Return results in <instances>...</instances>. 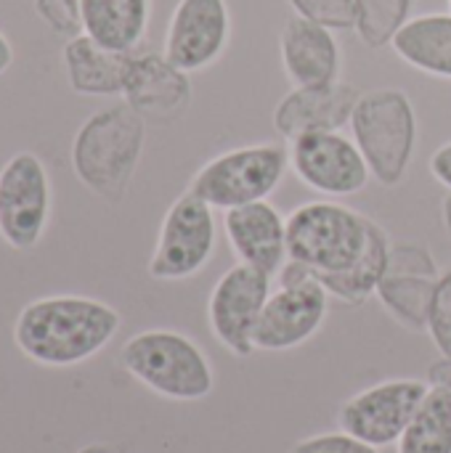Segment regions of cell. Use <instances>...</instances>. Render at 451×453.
I'll use <instances>...</instances> for the list:
<instances>
[{
	"label": "cell",
	"mask_w": 451,
	"mask_h": 453,
	"mask_svg": "<svg viewBox=\"0 0 451 453\" xmlns=\"http://www.w3.org/2000/svg\"><path fill=\"white\" fill-rule=\"evenodd\" d=\"M120 313L101 300L56 295L24 305L13 340L35 364L66 369L101 353L120 332Z\"/></svg>",
	"instance_id": "obj_1"
},
{
	"label": "cell",
	"mask_w": 451,
	"mask_h": 453,
	"mask_svg": "<svg viewBox=\"0 0 451 453\" xmlns=\"http://www.w3.org/2000/svg\"><path fill=\"white\" fill-rule=\"evenodd\" d=\"M146 143V119L130 104L90 114L72 143V167L82 186L106 202H120L133 180Z\"/></svg>",
	"instance_id": "obj_2"
},
{
	"label": "cell",
	"mask_w": 451,
	"mask_h": 453,
	"mask_svg": "<svg viewBox=\"0 0 451 453\" xmlns=\"http://www.w3.org/2000/svg\"><path fill=\"white\" fill-rule=\"evenodd\" d=\"M122 369L152 393L194 403L215 390V372L205 350L173 329H146L133 334L120 350Z\"/></svg>",
	"instance_id": "obj_3"
},
{
	"label": "cell",
	"mask_w": 451,
	"mask_h": 453,
	"mask_svg": "<svg viewBox=\"0 0 451 453\" xmlns=\"http://www.w3.org/2000/svg\"><path fill=\"white\" fill-rule=\"evenodd\" d=\"M351 133L377 183L399 186L407 178L417 146V114L404 90L362 93L351 114Z\"/></svg>",
	"instance_id": "obj_4"
},
{
	"label": "cell",
	"mask_w": 451,
	"mask_h": 453,
	"mask_svg": "<svg viewBox=\"0 0 451 453\" xmlns=\"http://www.w3.org/2000/svg\"><path fill=\"white\" fill-rule=\"evenodd\" d=\"M369 226L343 202H306L287 215V257L316 273H340L364 255Z\"/></svg>",
	"instance_id": "obj_5"
},
{
	"label": "cell",
	"mask_w": 451,
	"mask_h": 453,
	"mask_svg": "<svg viewBox=\"0 0 451 453\" xmlns=\"http://www.w3.org/2000/svg\"><path fill=\"white\" fill-rule=\"evenodd\" d=\"M290 167V151L279 143H250L229 149L205 162L189 191L205 199L213 210H234L268 199Z\"/></svg>",
	"instance_id": "obj_6"
},
{
	"label": "cell",
	"mask_w": 451,
	"mask_h": 453,
	"mask_svg": "<svg viewBox=\"0 0 451 453\" xmlns=\"http://www.w3.org/2000/svg\"><path fill=\"white\" fill-rule=\"evenodd\" d=\"M276 279L279 289L271 292L253 337L255 350L266 353L306 345L324 326L330 311V292L308 265L287 260Z\"/></svg>",
	"instance_id": "obj_7"
},
{
	"label": "cell",
	"mask_w": 451,
	"mask_h": 453,
	"mask_svg": "<svg viewBox=\"0 0 451 453\" xmlns=\"http://www.w3.org/2000/svg\"><path fill=\"white\" fill-rule=\"evenodd\" d=\"M218 242L215 210L189 188L167 207L157 247L149 260V276L157 281H186L213 257Z\"/></svg>",
	"instance_id": "obj_8"
},
{
	"label": "cell",
	"mask_w": 451,
	"mask_h": 453,
	"mask_svg": "<svg viewBox=\"0 0 451 453\" xmlns=\"http://www.w3.org/2000/svg\"><path fill=\"white\" fill-rule=\"evenodd\" d=\"M274 276L237 263L213 287L207 303V321L213 337L237 358H250L255 353V329L260 313L271 297Z\"/></svg>",
	"instance_id": "obj_9"
},
{
	"label": "cell",
	"mask_w": 451,
	"mask_h": 453,
	"mask_svg": "<svg viewBox=\"0 0 451 453\" xmlns=\"http://www.w3.org/2000/svg\"><path fill=\"white\" fill-rule=\"evenodd\" d=\"M431 385L423 380H388L351 395L340 414V430L375 446H396L423 406Z\"/></svg>",
	"instance_id": "obj_10"
},
{
	"label": "cell",
	"mask_w": 451,
	"mask_h": 453,
	"mask_svg": "<svg viewBox=\"0 0 451 453\" xmlns=\"http://www.w3.org/2000/svg\"><path fill=\"white\" fill-rule=\"evenodd\" d=\"M51 215V180L40 157L13 154L0 170V236L13 250H32Z\"/></svg>",
	"instance_id": "obj_11"
},
{
	"label": "cell",
	"mask_w": 451,
	"mask_h": 453,
	"mask_svg": "<svg viewBox=\"0 0 451 453\" xmlns=\"http://www.w3.org/2000/svg\"><path fill=\"white\" fill-rule=\"evenodd\" d=\"M290 167L298 180L322 196H354L367 188L372 173L354 138L340 130L306 133L290 146Z\"/></svg>",
	"instance_id": "obj_12"
},
{
	"label": "cell",
	"mask_w": 451,
	"mask_h": 453,
	"mask_svg": "<svg viewBox=\"0 0 451 453\" xmlns=\"http://www.w3.org/2000/svg\"><path fill=\"white\" fill-rule=\"evenodd\" d=\"M231 11L226 0H178L165 32V56L183 72L213 66L229 48Z\"/></svg>",
	"instance_id": "obj_13"
},
{
	"label": "cell",
	"mask_w": 451,
	"mask_h": 453,
	"mask_svg": "<svg viewBox=\"0 0 451 453\" xmlns=\"http://www.w3.org/2000/svg\"><path fill=\"white\" fill-rule=\"evenodd\" d=\"M439 276L441 273L428 250L417 244L393 247L388 271L377 287V297L401 326L425 332L428 305Z\"/></svg>",
	"instance_id": "obj_14"
},
{
	"label": "cell",
	"mask_w": 451,
	"mask_h": 453,
	"mask_svg": "<svg viewBox=\"0 0 451 453\" xmlns=\"http://www.w3.org/2000/svg\"><path fill=\"white\" fill-rule=\"evenodd\" d=\"M223 234L239 263L279 276L287 257V218L268 202H253L223 215Z\"/></svg>",
	"instance_id": "obj_15"
},
{
	"label": "cell",
	"mask_w": 451,
	"mask_h": 453,
	"mask_svg": "<svg viewBox=\"0 0 451 453\" xmlns=\"http://www.w3.org/2000/svg\"><path fill=\"white\" fill-rule=\"evenodd\" d=\"M359 96L362 93L343 80L319 88H292L274 109V127L290 143L306 133L343 130L351 125Z\"/></svg>",
	"instance_id": "obj_16"
},
{
	"label": "cell",
	"mask_w": 451,
	"mask_h": 453,
	"mask_svg": "<svg viewBox=\"0 0 451 453\" xmlns=\"http://www.w3.org/2000/svg\"><path fill=\"white\" fill-rule=\"evenodd\" d=\"M279 56L284 74L295 88H319L340 80L343 50L332 29L308 21L303 16H290L279 35Z\"/></svg>",
	"instance_id": "obj_17"
},
{
	"label": "cell",
	"mask_w": 451,
	"mask_h": 453,
	"mask_svg": "<svg viewBox=\"0 0 451 453\" xmlns=\"http://www.w3.org/2000/svg\"><path fill=\"white\" fill-rule=\"evenodd\" d=\"M122 96L144 119L167 122L189 106L191 80L165 53H133Z\"/></svg>",
	"instance_id": "obj_18"
},
{
	"label": "cell",
	"mask_w": 451,
	"mask_h": 453,
	"mask_svg": "<svg viewBox=\"0 0 451 453\" xmlns=\"http://www.w3.org/2000/svg\"><path fill=\"white\" fill-rule=\"evenodd\" d=\"M133 53L109 50L85 32L66 40L64 69L69 88L80 96H117L125 90V77Z\"/></svg>",
	"instance_id": "obj_19"
},
{
	"label": "cell",
	"mask_w": 451,
	"mask_h": 453,
	"mask_svg": "<svg viewBox=\"0 0 451 453\" xmlns=\"http://www.w3.org/2000/svg\"><path fill=\"white\" fill-rule=\"evenodd\" d=\"M82 32L109 50L133 53L152 19V0H80Z\"/></svg>",
	"instance_id": "obj_20"
},
{
	"label": "cell",
	"mask_w": 451,
	"mask_h": 453,
	"mask_svg": "<svg viewBox=\"0 0 451 453\" xmlns=\"http://www.w3.org/2000/svg\"><path fill=\"white\" fill-rule=\"evenodd\" d=\"M391 48L409 66L451 80V13H423L409 19Z\"/></svg>",
	"instance_id": "obj_21"
},
{
	"label": "cell",
	"mask_w": 451,
	"mask_h": 453,
	"mask_svg": "<svg viewBox=\"0 0 451 453\" xmlns=\"http://www.w3.org/2000/svg\"><path fill=\"white\" fill-rule=\"evenodd\" d=\"M391 252H393V247H391L388 234L372 220L364 255L351 268H346L340 273H316V276H319L322 287L330 292V297H338L348 305H359L367 297L377 295V287L391 263Z\"/></svg>",
	"instance_id": "obj_22"
},
{
	"label": "cell",
	"mask_w": 451,
	"mask_h": 453,
	"mask_svg": "<svg viewBox=\"0 0 451 453\" xmlns=\"http://www.w3.org/2000/svg\"><path fill=\"white\" fill-rule=\"evenodd\" d=\"M396 453H451V401L441 388L431 385Z\"/></svg>",
	"instance_id": "obj_23"
},
{
	"label": "cell",
	"mask_w": 451,
	"mask_h": 453,
	"mask_svg": "<svg viewBox=\"0 0 451 453\" xmlns=\"http://www.w3.org/2000/svg\"><path fill=\"white\" fill-rule=\"evenodd\" d=\"M415 0H354V29L369 48H385L412 19Z\"/></svg>",
	"instance_id": "obj_24"
},
{
	"label": "cell",
	"mask_w": 451,
	"mask_h": 453,
	"mask_svg": "<svg viewBox=\"0 0 451 453\" xmlns=\"http://www.w3.org/2000/svg\"><path fill=\"white\" fill-rule=\"evenodd\" d=\"M425 332L431 334L441 358H451V268L439 276V281L433 287Z\"/></svg>",
	"instance_id": "obj_25"
},
{
	"label": "cell",
	"mask_w": 451,
	"mask_h": 453,
	"mask_svg": "<svg viewBox=\"0 0 451 453\" xmlns=\"http://www.w3.org/2000/svg\"><path fill=\"white\" fill-rule=\"evenodd\" d=\"M298 16L327 29H354V0H290Z\"/></svg>",
	"instance_id": "obj_26"
},
{
	"label": "cell",
	"mask_w": 451,
	"mask_h": 453,
	"mask_svg": "<svg viewBox=\"0 0 451 453\" xmlns=\"http://www.w3.org/2000/svg\"><path fill=\"white\" fill-rule=\"evenodd\" d=\"M35 11L56 35H61L66 40L82 35L80 0H35Z\"/></svg>",
	"instance_id": "obj_27"
},
{
	"label": "cell",
	"mask_w": 451,
	"mask_h": 453,
	"mask_svg": "<svg viewBox=\"0 0 451 453\" xmlns=\"http://www.w3.org/2000/svg\"><path fill=\"white\" fill-rule=\"evenodd\" d=\"M287 453H380V449L340 430V433H322V435L303 438Z\"/></svg>",
	"instance_id": "obj_28"
},
{
	"label": "cell",
	"mask_w": 451,
	"mask_h": 453,
	"mask_svg": "<svg viewBox=\"0 0 451 453\" xmlns=\"http://www.w3.org/2000/svg\"><path fill=\"white\" fill-rule=\"evenodd\" d=\"M431 175L451 191V141L433 151V157H431Z\"/></svg>",
	"instance_id": "obj_29"
},
{
	"label": "cell",
	"mask_w": 451,
	"mask_h": 453,
	"mask_svg": "<svg viewBox=\"0 0 451 453\" xmlns=\"http://www.w3.org/2000/svg\"><path fill=\"white\" fill-rule=\"evenodd\" d=\"M428 385L441 388L451 401V358H441V361H436V364L431 366V372H428Z\"/></svg>",
	"instance_id": "obj_30"
},
{
	"label": "cell",
	"mask_w": 451,
	"mask_h": 453,
	"mask_svg": "<svg viewBox=\"0 0 451 453\" xmlns=\"http://www.w3.org/2000/svg\"><path fill=\"white\" fill-rule=\"evenodd\" d=\"M11 64H13V48H11L8 37L0 32V74H3Z\"/></svg>",
	"instance_id": "obj_31"
},
{
	"label": "cell",
	"mask_w": 451,
	"mask_h": 453,
	"mask_svg": "<svg viewBox=\"0 0 451 453\" xmlns=\"http://www.w3.org/2000/svg\"><path fill=\"white\" fill-rule=\"evenodd\" d=\"M441 218H444V228L451 234V191L449 196L444 199V204H441Z\"/></svg>",
	"instance_id": "obj_32"
},
{
	"label": "cell",
	"mask_w": 451,
	"mask_h": 453,
	"mask_svg": "<svg viewBox=\"0 0 451 453\" xmlns=\"http://www.w3.org/2000/svg\"><path fill=\"white\" fill-rule=\"evenodd\" d=\"M80 453H117L114 449H109V446H88V449H82Z\"/></svg>",
	"instance_id": "obj_33"
},
{
	"label": "cell",
	"mask_w": 451,
	"mask_h": 453,
	"mask_svg": "<svg viewBox=\"0 0 451 453\" xmlns=\"http://www.w3.org/2000/svg\"><path fill=\"white\" fill-rule=\"evenodd\" d=\"M449 8H451V0H449Z\"/></svg>",
	"instance_id": "obj_34"
}]
</instances>
